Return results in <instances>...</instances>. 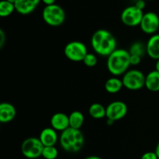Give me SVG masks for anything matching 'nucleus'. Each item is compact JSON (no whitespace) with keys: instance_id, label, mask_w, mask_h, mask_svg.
<instances>
[{"instance_id":"obj_1","label":"nucleus","mask_w":159,"mask_h":159,"mask_svg":"<svg viewBox=\"0 0 159 159\" xmlns=\"http://www.w3.org/2000/svg\"><path fill=\"white\" fill-rule=\"evenodd\" d=\"M91 45L96 54L108 57L116 49V40L111 32L106 29H99L92 36Z\"/></svg>"},{"instance_id":"obj_2","label":"nucleus","mask_w":159,"mask_h":159,"mask_svg":"<svg viewBox=\"0 0 159 159\" xmlns=\"http://www.w3.org/2000/svg\"><path fill=\"white\" fill-rule=\"evenodd\" d=\"M130 54L127 50L116 48L107 57V66L114 76L124 75L130 65Z\"/></svg>"},{"instance_id":"obj_3","label":"nucleus","mask_w":159,"mask_h":159,"mask_svg":"<svg viewBox=\"0 0 159 159\" xmlns=\"http://www.w3.org/2000/svg\"><path fill=\"white\" fill-rule=\"evenodd\" d=\"M59 142L65 151L76 153L83 147L85 138L80 129L68 127L61 132L59 137Z\"/></svg>"},{"instance_id":"obj_4","label":"nucleus","mask_w":159,"mask_h":159,"mask_svg":"<svg viewBox=\"0 0 159 159\" xmlns=\"http://www.w3.org/2000/svg\"><path fill=\"white\" fill-rule=\"evenodd\" d=\"M65 12L63 8L57 4L45 6L42 12V17L45 23L51 26H59L65 20Z\"/></svg>"},{"instance_id":"obj_5","label":"nucleus","mask_w":159,"mask_h":159,"mask_svg":"<svg viewBox=\"0 0 159 159\" xmlns=\"http://www.w3.org/2000/svg\"><path fill=\"white\" fill-rule=\"evenodd\" d=\"M44 146L40 139L37 137H29L22 143L21 152L28 159H37L42 156Z\"/></svg>"},{"instance_id":"obj_6","label":"nucleus","mask_w":159,"mask_h":159,"mask_svg":"<svg viewBox=\"0 0 159 159\" xmlns=\"http://www.w3.org/2000/svg\"><path fill=\"white\" fill-rule=\"evenodd\" d=\"M124 87L130 90H138L145 85V76L138 70H127L122 78Z\"/></svg>"},{"instance_id":"obj_7","label":"nucleus","mask_w":159,"mask_h":159,"mask_svg":"<svg viewBox=\"0 0 159 159\" xmlns=\"http://www.w3.org/2000/svg\"><path fill=\"white\" fill-rule=\"evenodd\" d=\"M65 55L73 62H82L88 54V50L85 44L79 41H73L67 44L64 49Z\"/></svg>"},{"instance_id":"obj_8","label":"nucleus","mask_w":159,"mask_h":159,"mask_svg":"<svg viewBox=\"0 0 159 159\" xmlns=\"http://www.w3.org/2000/svg\"><path fill=\"white\" fill-rule=\"evenodd\" d=\"M144 12L138 9L136 6H130L126 7L122 11L120 15V20L124 25L127 26H140Z\"/></svg>"},{"instance_id":"obj_9","label":"nucleus","mask_w":159,"mask_h":159,"mask_svg":"<svg viewBox=\"0 0 159 159\" xmlns=\"http://www.w3.org/2000/svg\"><path fill=\"white\" fill-rule=\"evenodd\" d=\"M107 118L110 121H117L124 118L127 113V106L124 101H115L110 103L106 108Z\"/></svg>"},{"instance_id":"obj_10","label":"nucleus","mask_w":159,"mask_h":159,"mask_svg":"<svg viewBox=\"0 0 159 159\" xmlns=\"http://www.w3.org/2000/svg\"><path fill=\"white\" fill-rule=\"evenodd\" d=\"M140 27L141 31L147 34H156L159 29V17L154 12H148L144 13L142 17Z\"/></svg>"},{"instance_id":"obj_11","label":"nucleus","mask_w":159,"mask_h":159,"mask_svg":"<svg viewBox=\"0 0 159 159\" xmlns=\"http://www.w3.org/2000/svg\"><path fill=\"white\" fill-rule=\"evenodd\" d=\"M41 0H16V11L21 15H28L34 12Z\"/></svg>"},{"instance_id":"obj_12","label":"nucleus","mask_w":159,"mask_h":159,"mask_svg":"<svg viewBox=\"0 0 159 159\" xmlns=\"http://www.w3.org/2000/svg\"><path fill=\"white\" fill-rule=\"evenodd\" d=\"M51 126L56 131L62 132L65 130L70 127L68 115L63 112H57L54 114L51 118Z\"/></svg>"},{"instance_id":"obj_13","label":"nucleus","mask_w":159,"mask_h":159,"mask_svg":"<svg viewBox=\"0 0 159 159\" xmlns=\"http://www.w3.org/2000/svg\"><path fill=\"white\" fill-rule=\"evenodd\" d=\"M39 139L44 147L55 146L59 140L57 131L52 127H47L42 129Z\"/></svg>"},{"instance_id":"obj_14","label":"nucleus","mask_w":159,"mask_h":159,"mask_svg":"<svg viewBox=\"0 0 159 159\" xmlns=\"http://www.w3.org/2000/svg\"><path fill=\"white\" fill-rule=\"evenodd\" d=\"M16 115V110L13 104L9 102L0 104V122L7 123L12 121Z\"/></svg>"},{"instance_id":"obj_15","label":"nucleus","mask_w":159,"mask_h":159,"mask_svg":"<svg viewBox=\"0 0 159 159\" xmlns=\"http://www.w3.org/2000/svg\"><path fill=\"white\" fill-rule=\"evenodd\" d=\"M148 55L152 59H159V34H155L150 37L146 44Z\"/></svg>"},{"instance_id":"obj_16","label":"nucleus","mask_w":159,"mask_h":159,"mask_svg":"<svg viewBox=\"0 0 159 159\" xmlns=\"http://www.w3.org/2000/svg\"><path fill=\"white\" fill-rule=\"evenodd\" d=\"M144 87L152 92L159 91V72L155 70L146 75Z\"/></svg>"},{"instance_id":"obj_17","label":"nucleus","mask_w":159,"mask_h":159,"mask_svg":"<svg viewBox=\"0 0 159 159\" xmlns=\"http://www.w3.org/2000/svg\"><path fill=\"white\" fill-rule=\"evenodd\" d=\"M123 87H124V84H123L122 80L119 79L116 76L109 78L105 83L106 90L110 94L118 93Z\"/></svg>"},{"instance_id":"obj_18","label":"nucleus","mask_w":159,"mask_h":159,"mask_svg":"<svg viewBox=\"0 0 159 159\" xmlns=\"http://www.w3.org/2000/svg\"><path fill=\"white\" fill-rule=\"evenodd\" d=\"M89 114L96 119H101L107 116V109L100 103H93L89 108Z\"/></svg>"},{"instance_id":"obj_19","label":"nucleus","mask_w":159,"mask_h":159,"mask_svg":"<svg viewBox=\"0 0 159 159\" xmlns=\"http://www.w3.org/2000/svg\"><path fill=\"white\" fill-rule=\"evenodd\" d=\"M69 126L74 129H80L81 127L83 126L84 121H85V117L82 112L80 111H73L71 112L69 115Z\"/></svg>"},{"instance_id":"obj_20","label":"nucleus","mask_w":159,"mask_h":159,"mask_svg":"<svg viewBox=\"0 0 159 159\" xmlns=\"http://www.w3.org/2000/svg\"><path fill=\"white\" fill-rule=\"evenodd\" d=\"M16 11L15 5L7 0H2L0 2V17H7Z\"/></svg>"},{"instance_id":"obj_21","label":"nucleus","mask_w":159,"mask_h":159,"mask_svg":"<svg viewBox=\"0 0 159 159\" xmlns=\"http://www.w3.org/2000/svg\"><path fill=\"white\" fill-rule=\"evenodd\" d=\"M129 53L130 55H137L141 57H143L145 53H147L146 51V45L141 43V41H136L132 44L129 49Z\"/></svg>"},{"instance_id":"obj_22","label":"nucleus","mask_w":159,"mask_h":159,"mask_svg":"<svg viewBox=\"0 0 159 159\" xmlns=\"http://www.w3.org/2000/svg\"><path fill=\"white\" fill-rule=\"evenodd\" d=\"M58 155V151L55 146L44 147L42 152V157L43 159H57Z\"/></svg>"},{"instance_id":"obj_23","label":"nucleus","mask_w":159,"mask_h":159,"mask_svg":"<svg viewBox=\"0 0 159 159\" xmlns=\"http://www.w3.org/2000/svg\"><path fill=\"white\" fill-rule=\"evenodd\" d=\"M97 57L93 53H89L85 56L83 59V63L88 67H94L97 64Z\"/></svg>"},{"instance_id":"obj_24","label":"nucleus","mask_w":159,"mask_h":159,"mask_svg":"<svg viewBox=\"0 0 159 159\" xmlns=\"http://www.w3.org/2000/svg\"><path fill=\"white\" fill-rule=\"evenodd\" d=\"M141 59L142 57L137 55H130V65H138L141 63Z\"/></svg>"},{"instance_id":"obj_25","label":"nucleus","mask_w":159,"mask_h":159,"mask_svg":"<svg viewBox=\"0 0 159 159\" xmlns=\"http://www.w3.org/2000/svg\"><path fill=\"white\" fill-rule=\"evenodd\" d=\"M141 159H158L156 153L155 151H148L141 156Z\"/></svg>"},{"instance_id":"obj_26","label":"nucleus","mask_w":159,"mask_h":159,"mask_svg":"<svg viewBox=\"0 0 159 159\" xmlns=\"http://www.w3.org/2000/svg\"><path fill=\"white\" fill-rule=\"evenodd\" d=\"M134 6H136L138 9H141V10H144V9L145 8V1L144 0H138L135 3Z\"/></svg>"},{"instance_id":"obj_27","label":"nucleus","mask_w":159,"mask_h":159,"mask_svg":"<svg viewBox=\"0 0 159 159\" xmlns=\"http://www.w3.org/2000/svg\"><path fill=\"white\" fill-rule=\"evenodd\" d=\"M5 41H6V36H5V33L2 30L0 31V48H2L3 45L5 44Z\"/></svg>"},{"instance_id":"obj_28","label":"nucleus","mask_w":159,"mask_h":159,"mask_svg":"<svg viewBox=\"0 0 159 159\" xmlns=\"http://www.w3.org/2000/svg\"><path fill=\"white\" fill-rule=\"evenodd\" d=\"M56 1H57V0H41L42 2L44 3L46 6H49V5L55 4Z\"/></svg>"},{"instance_id":"obj_29","label":"nucleus","mask_w":159,"mask_h":159,"mask_svg":"<svg viewBox=\"0 0 159 159\" xmlns=\"http://www.w3.org/2000/svg\"><path fill=\"white\" fill-rule=\"evenodd\" d=\"M85 159H102V157H99V156L93 155V156H89V157H85Z\"/></svg>"},{"instance_id":"obj_30","label":"nucleus","mask_w":159,"mask_h":159,"mask_svg":"<svg viewBox=\"0 0 159 159\" xmlns=\"http://www.w3.org/2000/svg\"><path fill=\"white\" fill-rule=\"evenodd\" d=\"M155 152L156 153L157 156H158V159H159V142L158 143V144H157L156 147H155Z\"/></svg>"},{"instance_id":"obj_31","label":"nucleus","mask_w":159,"mask_h":159,"mask_svg":"<svg viewBox=\"0 0 159 159\" xmlns=\"http://www.w3.org/2000/svg\"><path fill=\"white\" fill-rule=\"evenodd\" d=\"M155 70L159 72V59L156 60V63H155Z\"/></svg>"},{"instance_id":"obj_32","label":"nucleus","mask_w":159,"mask_h":159,"mask_svg":"<svg viewBox=\"0 0 159 159\" xmlns=\"http://www.w3.org/2000/svg\"><path fill=\"white\" fill-rule=\"evenodd\" d=\"M8 2H12V3H15V2H16V0H7Z\"/></svg>"},{"instance_id":"obj_33","label":"nucleus","mask_w":159,"mask_h":159,"mask_svg":"<svg viewBox=\"0 0 159 159\" xmlns=\"http://www.w3.org/2000/svg\"><path fill=\"white\" fill-rule=\"evenodd\" d=\"M37 159H40V158H37Z\"/></svg>"}]
</instances>
